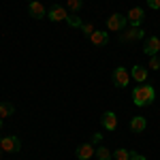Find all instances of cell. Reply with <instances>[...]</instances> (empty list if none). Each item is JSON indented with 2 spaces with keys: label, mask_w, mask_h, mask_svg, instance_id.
Segmentation results:
<instances>
[{
  "label": "cell",
  "mask_w": 160,
  "mask_h": 160,
  "mask_svg": "<svg viewBox=\"0 0 160 160\" xmlns=\"http://www.w3.org/2000/svg\"><path fill=\"white\" fill-rule=\"evenodd\" d=\"M154 98H156V90L148 83H141L132 90V100H135L137 107H148L154 102Z\"/></svg>",
  "instance_id": "6da1fadb"
},
{
  "label": "cell",
  "mask_w": 160,
  "mask_h": 160,
  "mask_svg": "<svg viewBox=\"0 0 160 160\" xmlns=\"http://www.w3.org/2000/svg\"><path fill=\"white\" fill-rule=\"evenodd\" d=\"M128 24V19L124 17L122 13H113L109 15V19H107V30H118V32H122L124 28Z\"/></svg>",
  "instance_id": "7a4b0ae2"
},
{
  "label": "cell",
  "mask_w": 160,
  "mask_h": 160,
  "mask_svg": "<svg viewBox=\"0 0 160 160\" xmlns=\"http://www.w3.org/2000/svg\"><path fill=\"white\" fill-rule=\"evenodd\" d=\"M0 148L4 152H9V154H15V152L22 149V141H19V137H2Z\"/></svg>",
  "instance_id": "3957f363"
},
{
  "label": "cell",
  "mask_w": 160,
  "mask_h": 160,
  "mask_svg": "<svg viewBox=\"0 0 160 160\" xmlns=\"http://www.w3.org/2000/svg\"><path fill=\"white\" fill-rule=\"evenodd\" d=\"M126 19H128V24L132 26V28H139V26L143 24V19H145V13L141 7H135V9H130V11L126 13Z\"/></svg>",
  "instance_id": "277c9868"
},
{
  "label": "cell",
  "mask_w": 160,
  "mask_h": 160,
  "mask_svg": "<svg viewBox=\"0 0 160 160\" xmlns=\"http://www.w3.org/2000/svg\"><path fill=\"white\" fill-rule=\"evenodd\" d=\"M113 83L118 88H126L130 83V73H128L124 66H118V68L113 71Z\"/></svg>",
  "instance_id": "5b68a950"
},
{
  "label": "cell",
  "mask_w": 160,
  "mask_h": 160,
  "mask_svg": "<svg viewBox=\"0 0 160 160\" xmlns=\"http://www.w3.org/2000/svg\"><path fill=\"white\" fill-rule=\"evenodd\" d=\"M143 51L148 53L149 58H152V56H158V51H160V38L158 37H148V38H145V43H143Z\"/></svg>",
  "instance_id": "8992f818"
},
{
  "label": "cell",
  "mask_w": 160,
  "mask_h": 160,
  "mask_svg": "<svg viewBox=\"0 0 160 160\" xmlns=\"http://www.w3.org/2000/svg\"><path fill=\"white\" fill-rule=\"evenodd\" d=\"M100 124H102V128L105 130H115L118 128V115L113 113V111H105L102 113V118H100Z\"/></svg>",
  "instance_id": "52a82bcc"
},
{
  "label": "cell",
  "mask_w": 160,
  "mask_h": 160,
  "mask_svg": "<svg viewBox=\"0 0 160 160\" xmlns=\"http://www.w3.org/2000/svg\"><path fill=\"white\" fill-rule=\"evenodd\" d=\"M47 17H49L51 22H66L68 13H66V9H64V7H60V4H53V7L49 9V13H47Z\"/></svg>",
  "instance_id": "ba28073f"
},
{
  "label": "cell",
  "mask_w": 160,
  "mask_h": 160,
  "mask_svg": "<svg viewBox=\"0 0 160 160\" xmlns=\"http://www.w3.org/2000/svg\"><path fill=\"white\" fill-rule=\"evenodd\" d=\"M28 13H30V17H34V19H43V17L47 15L45 7H43L38 0H34V2H30V4H28Z\"/></svg>",
  "instance_id": "9c48e42d"
},
{
  "label": "cell",
  "mask_w": 160,
  "mask_h": 160,
  "mask_svg": "<svg viewBox=\"0 0 160 160\" xmlns=\"http://www.w3.org/2000/svg\"><path fill=\"white\" fill-rule=\"evenodd\" d=\"M96 152V148L92 145V143H83V145H79L77 148V152H75V156L79 160H88V158H92V154Z\"/></svg>",
  "instance_id": "30bf717a"
},
{
  "label": "cell",
  "mask_w": 160,
  "mask_h": 160,
  "mask_svg": "<svg viewBox=\"0 0 160 160\" xmlns=\"http://www.w3.org/2000/svg\"><path fill=\"white\" fill-rule=\"evenodd\" d=\"M139 38H143V30H139V28H130V30H126V32H120V41H126V43H130V41H139Z\"/></svg>",
  "instance_id": "8fae6325"
},
{
  "label": "cell",
  "mask_w": 160,
  "mask_h": 160,
  "mask_svg": "<svg viewBox=\"0 0 160 160\" xmlns=\"http://www.w3.org/2000/svg\"><path fill=\"white\" fill-rule=\"evenodd\" d=\"M90 41H92L94 45L102 47V45H107V43H109V32H107V30H94V32H92V37H90Z\"/></svg>",
  "instance_id": "7c38bea8"
},
{
  "label": "cell",
  "mask_w": 160,
  "mask_h": 160,
  "mask_svg": "<svg viewBox=\"0 0 160 160\" xmlns=\"http://www.w3.org/2000/svg\"><path fill=\"white\" fill-rule=\"evenodd\" d=\"M130 77H132L135 81H141V83H143V81L148 79V68L141 66V64H135V66L130 68Z\"/></svg>",
  "instance_id": "4fadbf2b"
},
{
  "label": "cell",
  "mask_w": 160,
  "mask_h": 160,
  "mask_svg": "<svg viewBox=\"0 0 160 160\" xmlns=\"http://www.w3.org/2000/svg\"><path fill=\"white\" fill-rule=\"evenodd\" d=\"M145 128H148V120H145L143 115H137V118L130 120V130H132V132H143Z\"/></svg>",
  "instance_id": "5bb4252c"
},
{
  "label": "cell",
  "mask_w": 160,
  "mask_h": 160,
  "mask_svg": "<svg viewBox=\"0 0 160 160\" xmlns=\"http://www.w3.org/2000/svg\"><path fill=\"white\" fill-rule=\"evenodd\" d=\"M94 154H96V158H98V160H111V158H113V154L109 152V148H105V145H98Z\"/></svg>",
  "instance_id": "9a60e30c"
},
{
  "label": "cell",
  "mask_w": 160,
  "mask_h": 160,
  "mask_svg": "<svg viewBox=\"0 0 160 160\" xmlns=\"http://www.w3.org/2000/svg\"><path fill=\"white\" fill-rule=\"evenodd\" d=\"M13 113H15V107L11 102H0V118H9Z\"/></svg>",
  "instance_id": "2e32d148"
},
{
  "label": "cell",
  "mask_w": 160,
  "mask_h": 160,
  "mask_svg": "<svg viewBox=\"0 0 160 160\" xmlns=\"http://www.w3.org/2000/svg\"><path fill=\"white\" fill-rule=\"evenodd\" d=\"M66 24L71 26V28H81V19H79V15L77 13H68V17H66Z\"/></svg>",
  "instance_id": "e0dca14e"
},
{
  "label": "cell",
  "mask_w": 160,
  "mask_h": 160,
  "mask_svg": "<svg viewBox=\"0 0 160 160\" xmlns=\"http://www.w3.org/2000/svg\"><path fill=\"white\" fill-rule=\"evenodd\" d=\"M113 160H130V152L124 149V148L115 149V152H113Z\"/></svg>",
  "instance_id": "ac0fdd59"
},
{
  "label": "cell",
  "mask_w": 160,
  "mask_h": 160,
  "mask_svg": "<svg viewBox=\"0 0 160 160\" xmlns=\"http://www.w3.org/2000/svg\"><path fill=\"white\" fill-rule=\"evenodd\" d=\"M66 4H68V9H71V13H77L79 9H81V7H83V0H68Z\"/></svg>",
  "instance_id": "d6986e66"
},
{
  "label": "cell",
  "mask_w": 160,
  "mask_h": 160,
  "mask_svg": "<svg viewBox=\"0 0 160 160\" xmlns=\"http://www.w3.org/2000/svg\"><path fill=\"white\" fill-rule=\"evenodd\" d=\"M149 68H154V71L160 68V58L158 56H152V58H149Z\"/></svg>",
  "instance_id": "ffe728a7"
},
{
  "label": "cell",
  "mask_w": 160,
  "mask_h": 160,
  "mask_svg": "<svg viewBox=\"0 0 160 160\" xmlns=\"http://www.w3.org/2000/svg\"><path fill=\"white\" fill-rule=\"evenodd\" d=\"M81 30H83V34L90 38V37H92V32H94V26H92V24H81Z\"/></svg>",
  "instance_id": "44dd1931"
},
{
  "label": "cell",
  "mask_w": 160,
  "mask_h": 160,
  "mask_svg": "<svg viewBox=\"0 0 160 160\" xmlns=\"http://www.w3.org/2000/svg\"><path fill=\"white\" fill-rule=\"evenodd\" d=\"M130 160H148L143 154H139V152H130Z\"/></svg>",
  "instance_id": "7402d4cb"
},
{
  "label": "cell",
  "mask_w": 160,
  "mask_h": 160,
  "mask_svg": "<svg viewBox=\"0 0 160 160\" xmlns=\"http://www.w3.org/2000/svg\"><path fill=\"white\" fill-rule=\"evenodd\" d=\"M149 9H160V0H148Z\"/></svg>",
  "instance_id": "603a6c76"
},
{
  "label": "cell",
  "mask_w": 160,
  "mask_h": 160,
  "mask_svg": "<svg viewBox=\"0 0 160 160\" xmlns=\"http://www.w3.org/2000/svg\"><path fill=\"white\" fill-rule=\"evenodd\" d=\"M102 141V135H94L92 137V143H100Z\"/></svg>",
  "instance_id": "cb8c5ba5"
},
{
  "label": "cell",
  "mask_w": 160,
  "mask_h": 160,
  "mask_svg": "<svg viewBox=\"0 0 160 160\" xmlns=\"http://www.w3.org/2000/svg\"><path fill=\"white\" fill-rule=\"evenodd\" d=\"M0 128H2V118H0Z\"/></svg>",
  "instance_id": "d4e9b609"
},
{
  "label": "cell",
  "mask_w": 160,
  "mask_h": 160,
  "mask_svg": "<svg viewBox=\"0 0 160 160\" xmlns=\"http://www.w3.org/2000/svg\"><path fill=\"white\" fill-rule=\"evenodd\" d=\"M2 152H4V149H2V148H0V154H2Z\"/></svg>",
  "instance_id": "484cf974"
},
{
  "label": "cell",
  "mask_w": 160,
  "mask_h": 160,
  "mask_svg": "<svg viewBox=\"0 0 160 160\" xmlns=\"http://www.w3.org/2000/svg\"><path fill=\"white\" fill-rule=\"evenodd\" d=\"M28 2H34V0H28Z\"/></svg>",
  "instance_id": "4316f807"
}]
</instances>
